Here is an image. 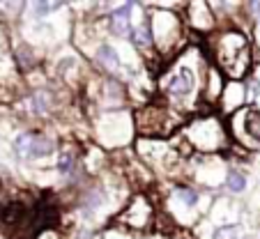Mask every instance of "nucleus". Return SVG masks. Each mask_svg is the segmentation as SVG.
Returning a JSON list of instances; mask_svg holds the SVG:
<instances>
[{"label":"nucleus","instance_id":"f257e3e1","mask_svg":"<svg viewBox=\"0 0 260 239\" xmlns=\"http://www.w3.org/2000/svg\"><path fill=\"white\" fill-rule=\"evenodd\" d=\"M219 64L226 72V76L231 78H242L246 74L251 64V49H249V39L240 32V30H228L223 32L219 42Z\"/></svg>","mask_w":260,"mask_h":239},{"label":"nucleus","instance_id":"f03ea898","mask_svg":"<svg viewBox=\"0 0 260 239\" xmlns=\"http://www.w3.org/2000/svg\"><path fill=\"white\" fill-rule=\"evenodd\" d=\"M187 138L193 147L203 152H214L221 150L223 143H226V133H223V127L221 122L216 120L214 115H207V117H196L187 129Z\"/></svg>","mask_w":260,"mask_h":239},{"label":"nucleus","instance_id":"7ed1b4c3","mask_svg":"<svg viewBox=\"0 0 260 239\" xmlns=\"http://www.w3.org/2000/svg\"><path fill=\"white\" fill-rule=\"evenodd\" d=\"M14 152L21 159H37L53 152V141L37 133H19L14 141Z\"/></svg>","mask_w":260,"mask_h":239},{"label":"nucleus","instance_id":"20e7f679","mask_svg":"<svg viewBox=\"0 0 260 239\" xmlns=\"http://www.w3.org/2000/svg\"><path fill=\"white\" fill-rule=\"evenodd\" d=\"M193 88H196V76H193V72L187 67L177 69L166 81V92L171 94V97H187L189 92H193Z\"/></svg>","mask_w":260,"mask_h":239},{"label":"nucleus","instance_id":"39448f33","mask_svg":"<svg viewBox=\"0 0 260 239\" xmlns=\"http://www.w3.org/2000/svg\"><path fill=\"white\" fill-rule=\"evenodd\" d=\"M132 12H134V5L132 3H124L122 7H118V10H113V14H111V32L118 35V37H127L129 32H132Z\"/></svg>","mask_w":260,"mask_h":239},{"label":"nucleus","instance_id":"423d86ee","mask_svg":"<svg viewBox=\"0 0 260 239\" xmlns=\"http://www.w3.org/2000/svg\"><path fill=\"white\" fill-rule=\"evenodd\" d=\"M124 216L129 219V223H132L134 228H143V225L150 221V216H152V205H147L145 198H136L134 205L124 212Z\"/></svg>","mask_w":260,"mask_h":239},{"label":"nucleus","instance_id":"0eeeda50","mask_svg":"<svg viewBox=\"0 0 260 239\" xmlns=\"http://www.w3.org/2000/svg\"><path fill=\"white\" fill-rule=\"evenodd\" d=\"M129 39H132V44H136L138 49L152 46V25L141 23V25H136V28H132V32H129Z\"/></svg>","mask_w":260,"mask_h":239},{"label":"nucleus","instance_id":"6e6552de","mask_svg":"<svg viewBox=\"0 0 260 239\" xmlns=\"http://www.w3.org/2000/svg\"><path fill=\"white\" fill-rule=\"evenodd\" d=\"M244 133L251 136L255 143H260V113L258 111H249L244 117Z\"/></svg>","mask_w":260,"mask_h":239},{"label":"nucleus","instance_id":"1a4fd4ad","mask_svg":"<svg viewBox=\"0 0 260 239\" xmlns=\"http://www.w3.org/2000/svg\"><path fill=\"white\" fill-rule=\"evenodd\" d=\"M97 60L104 64L106 69H118L120 67V58L113 51V46H99L97 51Z\"/></svg>","mask_w":260,"mask_h":239},{"label":"nucleus","instance_id":"9d476101","mask_svg":"<svg viewBox=\"0 0 260 239\" xmlns=\"http://www.w3.org/2000/svg\"><path fill=\"white\" fill-rule=\"evenodd\" d=\"M214 239H242V228L240 225H221L212 234Z\"/></svg>","mask_w":260,"mask_h":239},{"label":"nucleus","instance_id":"9b49d317","mask_svg":"<svg viewBox=\"0 0 260 239\" xmlns=\"http://www.w3.org/2000/svg\"><path fill=\"white\" fill-rule=\"evenodd\" d=\"M226 186L233 191V193H240V191H244V186H246L244 175H242V173H237V170L228 173V177H226Z\"/></svg>","mask_w":260,"mask_h":239},{"label":"nucleus","instance_id":"f8f14e48","mask_svg":"<svg viewBox=\"0 0 260 239\" xmlns=\"http://www.w3.org/2000/svg\"><path fill=\"white\" fill-rule=\"evenodd\" d=\"M32 104V113H46L49 111V92H37L30 97Z\"/></svg>","mask_w":260,"mask_h":239},{"label":"nucleus","instance_id":"ddd939ff","mask_svg":"<svg viewBox=\"0 0 260 239\" xmlns=\"http://www.w3.org/2000/svg\"><path fill=\"white\" fill-rule=\"evenodd\" d=\"M177 198H180L184 205H189V207H193L198 202V193L193 189H184V186H180L177 189Z\"/></svg>","mask_w":260,"mask_h":239},{"label":"nucleus","instance_id":"4468645a","mask_svg":"<svg viewBox=\"0 0 260 239\" xmlns=\"http://www.w3.org/2000/svg\"><path fill=\"white\" fill-rule=\"evenodd\" d=\"M58 7H60V3H37V5H35V14L46 16V14H51V12H55Z\"/></svg>","mask_w":260,"mask_h":239},{"label":"nucleus","instance_id":"2eb2a0df","mask_svg":"<svg viewBox=\"0 0 260 239\" xmlns=\"http://www.w3.org/2000/svg\"><path fill=\"white\" fill-rule=\"evenodd\" d=\"M72 163H74V156L69 154V152L60 154L58 156V173H69L72 170Z\"/></svg>","mask_w":260,"mask_h":239}]
</instances>
